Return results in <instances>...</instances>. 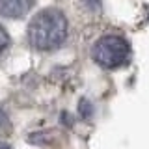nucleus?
<instances>
[{
	"mask_svg": "<svg viewBox=\"0 0 149 149\" xmlns=\"http://www.w3.org/2000/svg\"><path fill=\"white\" fill-rule=\"evenodd\" d=\"M67 39V19L58 9H43L28 24V41L37 50H54Z\"/></svg>",
	"mask_w": 149,
	"mask_h": 149,
	"instance_id": "obj_1",
	"label": "nucleus"
},
{
	"mask_svg": "<svg viewBox=\"0 0 149 149\" xmlns=\"http://www.w3.org/2000/svg\"><path fill=\"white\" fill-rule=\"evenodd\" d=\"M130 58V45L121 36H104L93 47V60L104 69H118Z\"/></svg>",
	"mask_w": 149,
	"mask_h": 149,
	"instance_id": "obj_2",
	"label": "nucleus"
},
{
	"mask_svg": "<svg viewBox=\"0 0 149 149\" xmlns=\"http://www.w3.org/2000/svg\"><path fill=\"white\" fill-rule=\"evenodd\" d=\"M32 6H34V0H0V15L21 19L30 11Z\"/></svg>",
	"mask_w": 149,
	"mask_h": 149,
	"instance_id": "obj_3",
	"label": "nucleus"
},
{
	"mask_svg": "<svg viewBox=\"0 0 149 149\" xmlns=\"http://www.w3.org/2000/svg\"><path fill=\"white\" fill-rule=\"evenodd\" d=\"M78 114H80V118H84V119H90L93 116V106L88 99L80 101V104H78Z\"/></svg>",
	"mask_w": 149,
	"mask_h": 149,
	"instance_id": "obj_4",
	"label": "nucleus"
},
{
	"mask_svg": "<svg viewBox=\"0 0 149 149\" xmlns=\"http://www.w3.org/2000/svg\"><path fill=\"white\" fill-rule=\"evenodd\" d=\"M8 45H9V36H8V32L4 30V26H0V54L8 49Z\"/></svg>",
	"mask_w": 149,
	"mask_h": 149,
	"instance_id": "obj_5",
	"label": "nucleus"
},
{
	"mask_svg": "<svg viewBox=\"0 0 149 149\" xmlns=\"http://www.w3.org/2000/svg\"><path fill=\"white\" fill-rule=\"evenodd\" d=\"M8 129H9V119H8L6 112L0 110V132H6Z\"/></svg>",
	"mask_w": 149,
	"mask_h": 149,
	"instance_id": "obj_6",
	"label": "nucleus"
},
{
	"mask_svg": "<svg viewBox=\"0 0 149 149\" xmlns=\"http://www.w3.org/2000/svg\"><path fill=\"white\" fill-rule=\"evenodd\" d=\"M84 4H86V8L90 9V11L101 9V0H84Z\"/></svg>",
	"mask_w": 149,
	"mask_h": 149,
	"instance_id": "obj_7",
	"label": "nucleus"
},
{
	"mask_svg": "<svg viewBox=\"0 0 149 149\" xmlns=\"http://www.w3.org/2000/svg\"><path fill=\"white\" fill-rule=\"evenodd\" d=\"M0 149H11V147H9L8 143H0Z\"/></svg>",
	"mask_w": 149,
	"mask_h": 149,
	"instance_id": "obj_8",
	"label": "nucleus"
},
{
	"mask_svg": "<svg viewBox=\"0 0 149 149\" xmlns=\"http://www.w3.org/2000/svg\"><path fill=\"white\" fill-rule=\"evenodd\" d=\"M147 19H149V8H147Z\"/></svg>",
	"mask_w": 149,
	"mask_h": 149,
	"instance_id": "obj_9",
	"label": "nucleus"
}]
</instances>
